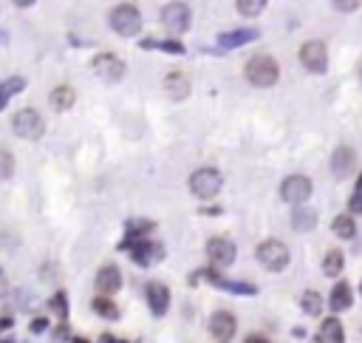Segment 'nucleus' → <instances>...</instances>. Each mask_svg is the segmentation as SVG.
I'll return each mask as SVG.
<instances>
[{
  "label": "nucleus",
  "instance_id": "obj_1",
  "mask_svg": "<svg viewBox=\"0 0 362 343\" xmlns=\"http://www.w3.org/2000/svg\"><path fill=\"white\" fill-rule=\"evenodd\" d=\"M280 77V65L275 57H267V54H258L247 63V80L258 88H272Z\"/></svg>",
  "mask_w": 362,
  "mask_h": 343
},
{
  "label": "nucleus",
  "instance_id": "obj_2",
  "mask_svg": "<svg viewBox=\"0 0 362 343\" xmlns=\"http://www.w3.org/2000/svg\"><path fill=\"white\" fill-rule=\"evenodd\" d=\"M108 20H111V29L119 37H136L142 32V14L133 3H119Z\"/></svg>",
  "mask_w": 362,
  "mask_h": 343
},
{
  "label": "nucleus",
  "instance_id": "obj_3",
  "mask_svg": "<svg viewBox=\"0 0 362 343\" xmlns=\"http://www.w3.org/2000/svg\"><path fill=\"white\" fill-rule=\"evenodd\" d=\"M289 258H292L289 256V247L280 239H267L258 244V261L272 272H283L289 267Z\"/></svg>",
  "mask_w": 362,
  "mask_h": 343
},
{
  "label": "nucleus",
  "instance_id": "obj_4",
  "mask_svg": "<svg viewBox=\"0 0 362 343\" xmlns=\"http://www.w3.org/2000/svg\"><path fill=\"white\" fill-rule=\"evenodd\" d=\"M12 128H14V133L20 136V140L34 142V140H40V136L45 133V120L34 108H20L14 113V120H12Z\"/></svg>",
  "mask_w": 362,
  "mask_h": 343
},
{
  "label": "nucleus",
  "instance_id": "obj_5",
  "mask_svg": "<svg viewBox=\"0 0 362 343\" xmlns=\"http://www.w3.org/2000/svg\"><path fill=\"white\" fill-rule=\"evenodd\" d=\"M224 188V176L215 168H201L190 176V190L199 199H215Z\"/></svg>",
  "mask_w": 362,
  "mask_h": 343
},
{
  "label": "nucleus",
  "instance_id": "obj_6",
  "mask_svg": "<svg viewBox=\"0 0 362 343\" xmlns=\"http://www.w3.org/2000/svg\"><path fill=\"white\" fill-rule=\"evenodd\" d=\"M122 250H128L139 267H150L153 261H161V258H164L161 244L148 241L144 236H142V239H125V241H122Z\"/></svg>",
  "mask_w": 362,
  "mask_h": 343
},
{
  "label": "nucleus",
  "instance_id": "obj_7",
  "mask_svg": "<svg viewBox=\"0 0 362 343\" xmlns=\"http://www.w3.org/2000/svg\"><path fill=\"white\" fill-rule=\"evenodd\" d=\"M311 179L308 176H303V173H295V176H286L283 179V185H280V196H283V201H289V204H306L308 201V196H311Z\"/></svg>",
  "mask_w": 362,
  "mask_h": 343
},
{
  "label": "nucleus",
  "instance_id": "obj_8",
  "mask_svg": "<svg viewBox=\"0 0 362 343\" xmlns=\"http://www.w3.org/2000/svg\"><path fill=\"white\" fill-rule=\"evenodd\" d=\"M300 63L306 65V71H311V74H326V68H328L326 43H320V40L303 43V49H300Z\"/></svg>",
  "mask_w": 362,
  "mask_h": 343
},
{
  "label": "nucleus",
  "instance_id": "obj_9",
  "mask_svg": "<svg viewBox=\"0 0 362 343\" xmlns=\"http://www.w3.org/2000/svg\"><path fill=\"white\" fill-rule=\"evenodd\" d=\"M235 256H238V250H235V244H232L229 239L215 236V239H210V241H207V258H210V264H212V267L227 269V267H232V264H235Z\"/></svg>",
  "mask_w": 362,
  "mask_h": 343
},
{
  "label": "nucleus",
  "instance_id": "obj_10",
  "mask_svg": "<svg viewBox=\"0 0 362 343\" xmlns=\"http://www.w3.org/2000/svg\"><path fill=\"white\" fill-rule=\"evenodd\" d=\"M161 20H164V26L170 29L173 34H184V32L190 29V20H192V14H190V6H187V3H181V0H176V3H167V6H164V12H161Z\"/></svg>",
  "mask_w": 362,
  "mask_h": 343
},
{
  "label": "nucleus",
  "instance_id": "obj_11",
  "mask_svg": "<svg viewBox=\"0 0 362 343\" xmlns=\"http://www.w3.org/2000/svg\"><path fill=\"white\" fill-rule=\"evenodd\" d=\"M93 71L105 82H119L125 77V63L119 60L116 54H96L93 57Z\"/></svg>",
  "mask_w": 362,
  "mask_h": 343
},
{
  "label": "nucleus",
  "instance_id": "obj_12",
  "mask_svg": "<svg viewBox=\"0 0 362 343\" xmlns=\"http://www.w3.org/2000/svg\"><path fill=\"white\" fill-rule=\"evenodd\" d=\"M238 332V321H235V315L232 312H224L218 309L212 318H210V335L218 340V343H229Z\"/></svg>",
  "mask_w": 362,
  "mask_h": 343
},
{
  "label": "nucleus",
  "instance_id": "obj_13",
  "mask_svg": "<svg viewBox=\"0 0 362 343\" xmlns=\"http://www.w3.org/2000/svg\"><path fill=\"white\" fill-rule=\"evenodd\" d=\"M93 287L100 295H116L119 289H122V272H119V267H113V264L102 267L100 272H96Z\"/></svg>",
  "mask_w": 362,
  "mask_h": 343
},
{
  "label": "nucleus",
  "instance_id": "obj_14",
  "mask_svg": "<svg viewBox=\"0 0 362 343\" xmlns=\"http://www.w3.org/2000/svg\"><path fill=\"white\" fill-rule=\"evenodd\" d=\"M354 168H357V153L348 145H340L331 156V173L337 179H348L354 173Z\"/></svg>",
  "mask_w": 362,
  "mask_h": 343
},
{
  "label": "nucleus",
  "instance_id": "obj_15",
  "mask_svg": "<svg viewBox=\"0 0 362 343\" xmlns=\"http://www.w3.org/2000/svg\"><path fill=\"white\" fill-rule=\"evenodd\" d=\"M148 304H150V312L156 318L167 315V309H170V289H167L164 284H148Z\"/></svg>",
  "mask_w": 362,
  "mask_h": 343
},
{
  "label": "nucleus",
  "instance_id": "obj_16",
  "mask_svg": "<svg viewBox=\"0 0 362 343\" xmlns=\"http://www.w3.org/2000/svg\"><path fill=\"white\" fill-rule=\"evenodd\" d=\"M351 304H354V292H351V287H348L346 281H340V284H337V287L331 289L328 307H331V312H334V315H340V312H346Z\"/></svg>",
  "mask_w": 362,
  "mask_h": 343
},
{
  "label": "nucleus",
  "instance_id": "obj_17",
  "mask_svg": "<svg viewBox=\"0 0 362 343\" xmlns=\"http://www.w3.org/2000/svg\"><path fill=\"white\" fill-rule=\"evenodd\" d=\"M258 37V29H235V32H227L218 37V45L221 49H238V45H244V43H252Z\"/></svg>",
  "mask_w": 362,
  "mask_h": 343
},
{
  "label": "nucleus",
  "instance_id": "obj_18",
  "mask_svg": "<svg viewBox=\"0 0 362 343\" xmlns=\"http://www.w3.org/2000/svg\"><path fill=\"white\" fill-rule=\"evenodd\" d=\"M320 340L323 343H346V329L340 324V318H326L320 327Z\"/></svg>",
  "mask_w": 362,
  "mask_h": 343
},
{
  "label": "nucleus",
  "instance_id": "obj_19",
  "mask_svg": "<svg viewBox=\"0 0 362 343\" xmlns=\"http://www.w3.org/2000/svg\"><path fill=\"white\" fill-rule=\"evenodd\" d=\"M48 102H52L54 111H68L71 105L77 102V94H74V88H71V85H57L52 91V97H48Z\"/></svg>",
  "mask_w": 362,
  "mask_h": 343
},
{
  "label": "nucleus",
  "instance_id": "obj_20",
  "mask_svg": "<svg viewBox=\"0 0 362 343\" xmlns=\"http://www.w3.org/2000/svg\"><path fill=\"white\" fill-rule=\"evenodd\" d=\"M315 224H317V213L303 208V204H297L295 213H292V227H295V230L297 233H308V230H315Z\"/></svg>",
  "mask_w": 362,
  "mask_h": 343
},
{
  "label": "nucleus",
  "instance_id": "obj_21",
  "mask_svg": "<svg viewBox=\"0 0 362 343\" xmlns=\"http://www.w3.org/2000/svg\"><path fill=\"white\" fill-rule=\"evenodd\" d=\"M164 88H167V94H170L173 100H184L190 94V80L181 71H173V74H167Z\"/></svg>",
  "mask_w": 362,
  "mask_h": 343
},
{
  "label": "nucleus",
  "instance_id": "obj_22",
  "mask_svg": "<svg viewBox=\"0 0 362 343\" xmlns=\"http://www.w3.org/2000/svg\"><path fill=\"white\" fill-rule=\"evenodd\" d=\"M23 88H26V80H23V77H9V80L0 82V111H3L9 105V100L17 97Z\"/></svg>",
  "mask_w": 362,
  "mask_h": 343
},
{
  "label": "nucleus",
  "instance_id": "obj_23",
  "mask_svg": "<svg viewBox=\"0 0 362 343\" xmlns=\"http://www.w3.org/2000/svg\"><path fill=\"white\" fill-rule=\"evenodd\" d=\"M91 307H93L96 315H100V318H108V321H116V318H119V307L111 301V295H96Z\"/></svg>",
  "mask_w": 362,
  "mask_h": 343
},
{
  "label": "nucleus",
  "instance_id": "obj_24",
  "mask_svg": "<svg viewBox=\"0 0 362 343\" xmlns=\"http://www.w3.org/2000/svg\"><path fill=\"white\" fill-rule=\"evenodd\" d=\"M343 264H346V258H343L340 250H331V253L323 258V272H326L328 278H337L343 272Z\"/></svg>",
  "mask_w": 362,
  "mask_h": 343
},
{
  "label": "nucleus",
  "instance_id": "obj_25",
  "mask_svg": "<svg viewBox=\"0 0 362 343\" xmlns=\"http://www.w3.org/2000/svg\"><path fill=\"white\" fill-rule=\"evenodd\" d=\"M210 281H215L218 287H224L227 292H235V295H255L258 292V287H252V284H240V281H224V278H218L215 272H210Z\"/></svg>",
  "mask_w": 362,
  "mask_h": 343
},
{
  "label": "nucleus",
  "instance_id": "obj_26",
  "mask_svg": "<svg viewBox=\"0 0 362 343\" xmlns=\"http://www.w3.org/2000/svg\"><path fill=\"white\" fill-rule=\"evenodd\" d=\"M331 230H334V236H340V239H354L357 236V224H354V219L351 216H337L334 219V224H331Z\"/></svg>",
  "mask_w": 362,
  "mask_h": 343
},
{
  "label": "nucleus",
  "instance_id": "obj_27",
  "mask_svg": "<svg viewBox=\"0 0 362 343\" xmlns=\"http://www.w3.org/2000/svg\"><path fill=\"white\" fill-rule=\"evenodd\" d=\"M300 307H303L306 315L317 318V315L323 312V298H320V295H317L315 289H306V292H303V298H300Z\"/></svg>",
  "mask_w": 362,
  "mask_h": 343
},
{
  "label": "nucleus",
  "instance_id": "obj_28",
  "mask_svg": "<svg viewBox=\"0 0 362 343\" xmlns=\"http://www.w3.org/2000/svg\"><path fill=\"white\" fill-rule=\"evenodd\" d=\"M142 49H159V52H167V54H184V45L176 43V40H144Z\"/></svg>",
  "mask_w": 362,
  "mask_h": 343
},
{
  "label": "nucleus",
  "instance_id": "obj_29",
  "mask_svg": "<svg viewBox=\"0 0 362 343\" xmlns=\"http://www.w3.org/2000/svg\"><path fill=\"white\" fill-rule=\"evenodd\" d=\"M235 3H238V12L244 17H258L263 9H267L269 0H235Z\"/></svg>",
  "mask_w": 362,
  "mask_h": 343
},
{
  "label": "nucleus",
  "instance_id": "obj_30",
  "mask_svg": "<svg viewBox=\"0 0 362 343\" xmlns=\"http://www.w3.org/2000/svg\"><path fill=\"white\" fill-rule=\"evenodd\" d=\"M153 230V221L148 219H136V221H128V239H142Z\"/></svg>",
  "mask_w": 362,
  "mask_h": 343
},
{
  "label": "nucleus",
  "instance_id": "obj_31",
  "mask_svg": "<svg viewBox=\"0 0 362 343\" xmlns=\"http://www.w3.org/2000/svg\"><path fill=\"white\" fill-rule=\"evenodd\" d=\"M12 173H14V156L6 148H0V181L12 179Z\"/></svg>",
  "mask_w": 362,
  "mask_h": 343
},
{
  "label": "nucleus",
  "instance_id": "obj_32",
  "mask_svg": "<svg viewBox=\"0 0 362 343\" xmlns=\"http://www.w3.org/2000/svg\"><path fill=\"white\" fill-rule=\"evenodd\" d=\"M48 307H52L60 318H68V298H65V292H57L52 301H48Z\"/></svg>",
  "mask_w": 362,
  "mask_h": 343
},
{
  "label": "nucleus",
  "instance_id": "obj_33",
  "mask_svg": "<svg viewBox=\"0 0 362 343\" xmlns=\"http://www.w3.org/2000/svg\"><path fill=\"white\" fill-rule=\"evenodd\" d=\"M348 208H351V213H362V179H359V185H357V190H354V196H351V201H348Z\"/></svg>",
  "mask_w": 362,
  "mask_h": 343
},
{
  "label": "nucleus",
  "instance_id": "obj_34",
  "mask_svg": "<svg viewBox=\"0 0 362 343\" xmlns=\"http://www.w3.org/2000/svg\"><path fill=\"white\" fill-rule=\"evenodd\" d=\"M362 0H334V9H340V12H354L359 9Z\"/></svg>",
  "mask_w": 362,
  "mask_h": 343
},
{
  "label": "nucleus",
  "instance_id": "obj_35",
  "mask_svg": "<svg viewBox=\"0 0 362 343\" xmlns=\"http://www.w3.org/2000/svg\"><path fill=\"white\" fill-rule=\"evenodd\" d=\"M45 327H48L45 318H37V321H32V324H29V329H32V332H43Z\"/></svg>",
  "mask_w": 362,
  "mask_h": 343
},
{
  "label": "nucleus",
  "instance_id": "obj_36",
  "mask_svg": "<svg viewBox=\"0 0 362 343\" xmlns=\"http://www.w3.org/2000/svg\"><path fill=\"white\" fill-rule=\"evenodd\" d=\"M244 343H269V340H267V338H263V335H249V338H247Z\"/></svg>",
  "mask_w": 362,
  "mask_h": 343
},
{
  "label": "nucleus",
  "instance_id": "obj_37",
  "mask_svg": "<svg viewBox=\"0 0 362 343\" xmlns=\"http://www.w3.org/2000/svg\"><path fill=\"white\" fill-rule=\"evenodd\" d=\"M14 3H17L20 9H29V6H34V3H37V0H14Z\"/></svg>",
  "mask_w": 362,
  "mask_h": 343
},
{
  "label": "nucleus",
  "instance_id": "obj_38",
  "mask_svg": "<svg viewBox=\"0 0 362 343\" xmlns=\"http://www.w3.org/2000/svg\"><path fill=\"white\" fill-rule=\"evenodd\" d=\"M3 289H6V278H3V269H0V295H3Z\"/></svg>",
  "mask_w": 362,
  "mask_h": 343
},
{
  "label": "nucleus",
  "instance_id": "obj_39",
  "mask_svg": "<svg viewBox=\"0 0 362 343\" xmlns=\"http://www.w3.org/2000/svg\"><path fill=\"white\" fill-rule=\"evenodd\" d=\"M74 343H88V340H82V338H74Z\"/></svg>",
  "mask_w": 362,
  "mask_h": 343
},
{
  "label": "nucleus",
  "instance_id": "obj_40",
  "mask_svg": "<svg viewBox=\"0 0 362 343\" xmlns=\"http://www.w3.org/2000/svg\"><path fill=\"white\" fill-rule=\"evenodd\" d=\"M359 292H362V287H359Z\"/></svg>",
  "mask_w": 362,
  "mask_h": 343
}]
</instances>
